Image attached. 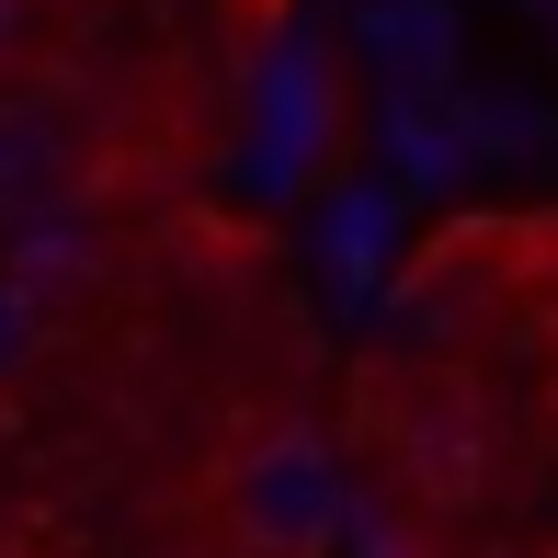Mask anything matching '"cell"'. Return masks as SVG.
Listing matches in <instances>:
<instances>
[{
  "label": "cell",
  "mask_w": 558,
  "mask_h": 558,
  "mask_svg": "<svg viewBox=\"0 0 558 558\" xmlns=\"http://www.w3.org/2000/svg\"><path fill=\"white\" fill-rule=\"evenodd\" d=\"M353 513V478L319 422H251L240 445L217 456V524L240 558H331Z\"/></svg>",
  "instance_id": "6da1fadb"
},
{
  "label": "cell",
  "mask_w": 558,
  "mask_h": 558,
  "mask_svg": "<svg viewBox=\"0 0 558 558\" xmlns=\"http://www.w3.org/2000/svg\"><path fill=\"white\" fill-rule=\"evenodd\" d=\"M23 35H35V0H0V69L23 58Z\"/></svg>",
  "instance_id": "7a4b0ae2"
},
{
  "label": "cell",
  "mask_w": 558,
  "mask_h": 558,
  "mask_svg": "<svg viewBox=\"0 0 558 558\" xmlns=\"http://www.w3.org/2000/svg\"><path fill=\"white\" fill-rule=\"evenodd\" d=\"M23 342H35V319H23V296H12V286H0V365H12V353H23Z\"/></svg>",
  "instance_id": "3957f363"
},
{
  "label": "cell",
  "mask_w": 558,
  "mask_h": 558,
  "mask_svg": "<svg viewBox=\"0 0 558 558\" xmlns=\"http://www.w3.org/2000/svg\"><path fill=\"white\" fill-rule=\"evenodd\" d=\"M228 23H274V0H228Z\"/></svg>",
  "instance_id": "277c9868"
}]
</instances>
